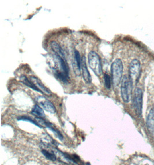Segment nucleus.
<instances>
[{
	"mask_svg": "<svg viewBox=\"0 0 154 165\" xmlns=\"http://www.w3.org/2000/svg\"><path fill=\"white\" fill-rule=\"evenodd\" d=\"M123 64L121 59H116L112 64L111 71L112 82L114 86H117L121 82L123 73Z\"/></svg>",
	"mask_w": 154,
	"mask_h": 165,
	"instance_id": "nucleus-1",
	"label": "nucleus"
},
{
	"mask_svg": "<svg viewBox=\"0 0 154 165\" xmlns=\"http://www.w3.org/2000/svg\"><path fill=\"white\" fill-rule=\"evenodd\" d=\"M88 65L94 74L99 77L102 73V63L99 55L94 51H91L88 55Z\"/></svg>",
	"mask_w": 154,
	"mask_h": 165,
	"instance_id": "nucleus-2",
	"label": "nucleus"
},
{
	"mask_svg": "<svg viewBox=\"0 0 154 165\" xmlns=\"http://www.w3.org/2000/svg\"><path fill=\"white\" fill-rule=\"evenodd\" d=\"M133 84L129 77L125 75L121 81V96L124 102L128 103L131 98Z\"/></svg>",
	"mask_w": 154,
	"mask_h": 165,
	"instance_id": "nucleus-3",
	"label": "nucleus"
},
{
	"mask_svg": "<svg viewBox=\"0 0 154 165\" xmlns=\"http://www.w3.org/2000/svg\"><path fill=\"white\" fill-rule=\"evenodd\" d=\"M140 69L141 65L140 61L137 59L133 60L130 64L129 70V77L132 81L133 85L135 83H137L139 79Z\"/></svg>",
	"mask_w": 154,
	"mask_h": 165,
	"instance_id": "nucleus-4",
	"label": "nucleus"
},
{
	"mask_svg": "<svg viewBox=\"0 0 154 165\" xmlns=\"http://www.w3.org/2000/svg\"><path fill=\"white\" fill-rule=\"evenodd\" d=\"M133 105L136 113L140 115L141 114L143 106V92L140 88H136L135 89L133 98Z\"/></svg>",
	"mask_w": 154,
	"mask_h": 165,
	"instance_id": "nucleus-5",
	"label": "nucleus"
},
{
	"mask_svg": "<svg viewBox=\"0 0 154 165\" xmlns=\"http://www.w3.org/2000/svg\"><path fill=\"white\" fill-rule=\"evenodd\" d=\"M37 102L43 107L44 110L50 113H56V108L54 104L50 100L43 96H39L37 99Z\"/></svg>",
	"mask_w": 154,
	"mask_h": 165,
	"instance_id": "nucleus-6",
	"label": "nucleus"
},
{
	"mask_svg": "<svg viewBox=\"0 0 154 165\" xmlns=\"http://www.w3.org/2000/svg\"><path fill=\"white\" fill-rule=\"evenodd\" d=\"M36 119H37V121H38V122L42 126V128L43 126H44V127L48 128V129H50V130L52 131L60 140H63L64 137H63L62 134L61 133V132L58 130H57L54 126V125L52 124H51V123L46 121V120H43L42 118L37 117Z\"/></svg>",
	"mask_w": 154,
	"mask_h": 165,
	"instance_id": "nucleus-7",
	"label": "nucleus"
},
{
	"mask_svg": "<svg viewBox=\"0 0 154 165\" xmlns=\"http://www.w3.org/2000/svg\"><path fill=\"white\" fill-rule=\"evenodd\" d=\"M74 54V60L72 61V66L74 73L78 76H79L81 74L82 59L79 51L75 50Z\"/></svg>",
	"mask_w": 154,
	"mask_h": 165,
	"instance_id": "nucleus-8",
	"label": "nucleus"
},
{
	"mask_svg": "<svg viewBox=\"0 0 154 165\" xmlns=\"http://www.w3.org/2000/svg\"><path fill=\"white\" fill-rule=\"evenodd\" d=\"M81 70L82 71L83 78L87 84H90L91 82V77L88 70L87 63H86V58L85 56H83L82 59L81 63Z\"/></svg>",
	"mask_w": 154,
	"mask_h": 165,
	"instance_id": "nucleus-9",
	"label": "nucleus"
},
{
	"mask_svg": "<svg viewBox=\"0 0 154 165\" xmlns=\"http://www.w3.org/2000/svg\"><path fill=\"white\" fill-rule=\"evenodd\" d=\"M147 126L151 134L154 137V108L149 111L147 116Z\"/></svg>",
	"mask_w": 154,
	"mask_h": 165,
	"instance_id": "nucleus-10",
	"label": "nucleus"
},
{
	"mask_svg": "<svg viewBox=\"0 0 154 165\" xmlns=\"http://www.w3.org/2000/svg\"><path fill=\"white\" fill-rule=\"evenodd\" d=\"M30 80L37 86V87L39 90H40L43 93V94L44 93L46 94V95H51V91L44 85V84L40 81L39 79L35 77H31Z\"/></svg>",
	"mask_w": 154,
	"mask_h": 165,
	"instance_id": "nucleus-11",
	"label": "nucleus"
},
{
	"mask_svg": "<svg viewBox=\"0 0 154 165\" xmlns=\"http://www.w3.org/2000/svg\"><path fill=\"white\" fill-rule=\"evenodd\" d=\"M51 47L54 53L59 55L60 56L62 57L64 59L66 60V56L64 53V52L63 51L62 49L61 48V47L60 46V45L57 42L55 41L51 42Z\"/></svg>",
	"mask_w": 154,
	"mask_h": 165,
	"instance_id": "nucleus-12",
	"label": "nucleus"
},
{
	"mask_svg": "<svg viewBox=\"0 0 154 165\" xmlns=\"http://www.w3.org/2000/svg\"><path fill=\"white\" fill-rule=\"evenodd\" d=\"M20 81L21 82L24 84L25 85H26L27 86L33 89V90L37 91V92H38L42 94H43V93L40 90H39L37 87V86L31 81V80H29L27 77H25V75H21L20 77Z\"/></svg>",
	"mask_w": 154,
	"mask_h": 165,
	"instance_id": "nucleus-13",
	"label": "nucleus"
},
{
	"mask_svg": "<svg viewBox=\"0 0 154 165\" xmlns=\"http://www.w3.org/2000/svg\"><path fill=\"white\" fill-rule=\"evenodd\" d=\"M31 113L39 118H43L45 117V114L43 110L37 104H35L33 106L31 110Z\"/></svg>",
	"mask_w": 154,
	"mask_h": 165,
	"instance_id": "nucleus-14",
	"label": "nucleus"
},
{
	"mask_svg": "<svg viewBox=\"0 0 154 165\" xmlns=\"http://www.w3.org/2000/svg\"><path fill=\"white\" fill-rule=\"evenodd\" d=\"M42 153L47 159L51 161H56L57 160V156L53 150L48 151L46 149H43Z\"/></svg>",
	"mask_w": 154,
	"mask_h": 165,
	"instance_id": "nucleus-15",
	"label": "nucleus"
},
{
	"mask_svg": "<svg viewBox=\"0 0 154 165\" xmlns=\"http://www.w3.org/2000/svg\"><path fill=\"white\" fill-rule=\"evenodd\" d=\"M19 121H27V122H30L32 124H33L34 125H35V126L40 128H42V126L37 121L33 120L32 118H31L29 116H23L21 117L18 118L17 119Z\"/></svg>",
	"mask_w": 154,
	"mask_h": 165,
	"instance_id": "nucleus-16",
	"label": "nucleus"
},
{
	"mask_svg": "<svg viewBox=\"0 0 154 165\" xmlns=\"http://www.w3.org/2000/svg\"><path fill=\"white\" fill-rule=\"evenodd\" d=\"M104 81H105V86L107 89H110L111 87V78L107 74H104Z\"/></svg>",
	"mask_w": 154,
	"mask_h": 165,
	"instance_id": "nucleus-17",
	"label": "nucleus"
},
{
	"mask_svg": "<svg viewBox=\"0 0 154 165\" xmlns=\"http://www.w3.org/2000/svg\"><path fill=\"white\" fill-rule=\"evenodd\" d=\"M87 165H91V164H90V163H87Z\"/></svg>",
	"mask_w": 154,
	"mask_h": 165,
	"instance_id": "nucleus-18",
	"label": "nucleus"
}]
</instances>
